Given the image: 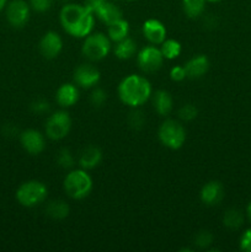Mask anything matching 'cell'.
<instances>
[{
    "label": "cell",
    "mask_w": 251,
    "mask_h": 252,
    "mask_svg": "<svg viewBox=\"0 0 251 252\" xmlns=\"http://www.w3.org/2000/svg\"><path fill=\"white\" fill-rule=\"evenodd\" d=\"M22 148L31 155H38L46 148L44 135L37 129H26L20 134Z\"/></svg>",
    "instance_id": "11"
},
{
    "label": "cell",
    "mask_w": 251,
    "mask_h": 252,
    "mask_svg": "<svg viewBox=\"0 0 251 252\" xmlns=\"http://www.w3.org/2000/svg\"><path fill=\"white\" fill-rule=\"evenodd\" d=\"M153 93L149 80L144 76L130 74L122 79L118 85V96L125 105L137 108L144 105Z\"/></svg>",
    "instance_id": "2"
},
{
    "label": "cell",
    "mask_w": 251,
    "mask_h": 252,
    "mask_svg": "<svg viewBox=\"0 0 251 252\" xmlns=\"http://www.w3.org/2000/svg\"><path fill=\"white\" fill-rule=\"evenodd\" d=\"M93 179L84 169L71 170L64 179L63 187L65 193L73 199H83L93 191Z\"/></svg>",
    "instance_id": "3"
},
{
    "label": "cell",
    "mask_w": 251,
    "mask_h": 252,
    "mask_svg": "<svg viewBox=\"0 0 251 252\" xmlns=\"http://www.w3.org/2000/svg\"><path fill=\"white\" fill-rule=\"evenodd\" d=\"M106 100H107V93L103 89H94L90 95V102L94 107H101L106 102Z\"/></svg>",
    "instance_id": "30"
},
{
    "label": "cell",
    "mask_w": 251,
    "mask_h": 252,
    "mask_svg": "<svg viewBox=\"0 0 251 252\" xmlns=\"http://www.w3.org/2000/svg\"><path fill=\"white\" fill-rule=\"evenodd\" d=\"M103 1H107V0H85V5H88L90 9H93L94 6H96V5Z\"/></svg>",
    "instance_id": "35"
},
{
    "label": "cell",
    "mask_w": 251,
    "mask_h": 252,
    "mask_svg": "<svg viewBox=\"0 0 251 252\" xmlns=\"http://www.w3.org/2000/svg\"><path fill=\"white\" fill-rule=\"evenodd\" d=\"M128 123H129L130 127L135 130H139L144 127V123H145V117L143 115L142 111L137 110L135 108L134 111L129 113V117H128Z\"/></svg>",
    "instance_id": "27"
},
{
    "label": "cell",
    "mask_w": 251,
    "mask_h": 252,
    "mask_svg": "<svg viewBox=\"0 0 251 252\" xmlns=\"http://www.w3.org/2000/svg\"><path fill=\"white\" fill-rule=\"evenodd\" d=\"M69 206L66 202L62 201V199H56V201H51L46 207V213L49 218L54 219V220H63L69 216Z\"/></svg>",
    "instance_id": "22"
},
{
    "label": "cell",
    "mask_w": 251,
    "mask_h": 252,
    "mask_svg": "<svg viewBox=\"0 0 251 252\" xmlns=\"http://www.w3.org/2000/svg\"><path fill=\"white\" fill-rule=\"evenodd\" d=\"M94 11V14L108 26L112 22L117 21V20L122 19V11H121L120 7L117 5H115L111 1H103L97 4L96 6H94L91 9Z\"/></svg>",
    "instance_id": "15"
},
{
    "label": "cell",
    "mask_w": 251,
    "mask_h": 252,
    "mask_svg": "<svg viewBox=\"0 0 251 252\" xmlns=\"http://www.w3.org/2000/svg\"><path fill=\"white\" fill-rule=\"evenodd\" d=\"M240 249L243 251L251 252V228L245 230L240 238Z\"/></svg>",
    "instance_id": "34"
},
{
    "label": "cell",
    "mask_w": 251,
    "mask_h": 252,
    "mask_svg": "<svg viewBox=\"0 0 251 252\" xmlns=\"http://www.w3.org/2000/svg\"><path fill=\"white\" fill-rule=\"evenodd\" d=\"M101 161H102V152L94 145L85 148L79 157V165L81 169L86 170V171L97 167Z\"/></svg>",
    "instance_id": "18"
},
{
    "label": "cell",
    "mask_w": 251,
    "mask_h": 252,
    "mask_svg": "<svg viewBox=\"0 0 251 252\" xmlns=\"http://www.w3.org/2000/svg\"><path fill=\"white\" fill-rule=\"evenodd\" d=\"M59 20L66 33L78 38H85L93 32L95 14L88 5L66 2L62 7Z\"/></svg>",
    "instance_id": "1"
},
{
    "label": "cell",
    "mask_w": 251,
    "mask_h": 252,
    "mask_svg": "<svg viewBox=\"0 0 251 252\" xmlns=\"http://www.w3.org/2000/svg\"><path fill=\"white\" fill-rule=\"evenodd\" d=\"M58 1H62V2H65V4H66V2H68V1H69V0H58Z\"/></svg>",
    "instance_id": "39"
},
{
    "label": "cell",
    "mask_w": 251,
    "mask_h": 252,
    "mask_svg": "<svg viewBox=\"0 0 251 252\" xmlns=\"http://www.w3.org/2000/svg\"><path fill=\"white\" fill-rule=\"evenodd\" d=\"M197 115H198V110L192 103H186V105L181 106V108L179 110V117L186 122L193 121L197 117Z\"/></svg>",
    "instance_id": "28"
},
{
    "label": "cell",
    "mask_w": 251,
    "mask_h": 252,
    "mask_svg": "<svg viewBox=\"0 0 251 252\" xmlns=\"http://www.w3.org/2000/svg\"><path fill=\"white\" fill-rule=\"evenodd\" d=\"M185 69H186L187 78H201V76H203L209 69L208 57L204 56V54H198V56L193 57V58H191L187 62L186 65H185Z\"/></svg>",
    "instance_id": "17"
},
{
    "label": "cell",
    "mask_w": 251,
    "mask_h": 252,
    "mask_svg": "<svg viewBox=\"0 0 251 252\" xmlns=\"http://www.w3.org/2000/svg\"><path fill=\"white\" fill-rule=\"evenodd\" d=\"M71 129V118L66 111L52 113L46 122V135L52 140L64 139Z\"/></svg>",
    "instance_id": "7"
},
{
    "label": "cell",
    "mask_w": 251,
    "mask_h": 252,
    "mask_svg": "<svg viewBox=\"0 0 251 252\" xmlns=\"http://www.w3.org/2000/svg\"><path fill=\"white\" fill-rule=\"evenodd\" d=\"M48 196L47 186L41 181L31 180L24 182L16 191V199L21 206L32 208L43 203Z\"/></svg>",
    "instance_id": "5"
},
{
    "label": "cell",
    "mask_w": 251,
    "mask_h": 252,
    "mask_svg": "<svg viewBox=\"0 0 251 252\" xmlns=\"http://www.w3.org/2000/svg\"><path fill=\"white\" fill-rule=\"evenodd\" d=\"M153 106L160 116H167L174 107L171 94L166 90H157L153 95Z\"/></svg>",
    "instance_id": "19"
},
{
    "label": "cell",
    "mask_w": 251,
    "mask_h": 252,
    "mask_svg": "<svg viewBox=\"0 0 251 252\" xmlns=\"http://www.w3.org/2000/svg\"><path fill=\"white\" fill-rule=\"evenodd\" d=\"M31 7L25 0H12L6 5V20L15 29H21L29 22Z\"/></svg>",
    "instance_id": "9"
},
{
    "label": "cell",
    "mask_w": 251,
    "mask_h": 252,
    "mask_svg": "<svg viewBox=\"0 0 251 252\" xmlns=\"http://www.w3.org/2000/svg\"><path fill=\"white\" fill-rule=\"evenodd\" d=\"M224 197L223 185L219 181H209L202 187L199 192V198L206 206H217Z\"/></svg>",
    "instance_id": "14"
},
{
    "label": "cell",
    "mask_w": 251,
    "mask_h": 252,
    "mask_svg": "<svg viewBox=\"0 0 251 252\" xmlns=\"http://www.w3.org/2000/svg\"><path fill=\"white\" fill-rule=\"evenodd\" d=\"M157 137L164 147L171 150H177L185 144L186 130L184 126L175 120H166L161 123Z\"/></svg>",
    "instance_id": "6"
},
{
    "label": "cell",
    "mask_w": 251,
    "mask_h": 252,
    "mask_svg": "<svg viewBox=\"0 0 251 252\" xmlns=\"http://www.w3.org/2000/svg\"><path fill=\"white\" fill-rule=\"evenodd\" d=\"M143 36L152 44H161L166 39V27L157 19H149L143 24Z\"/></svg>",
    "instance_id": "13"
},
{
    "label": "cell",
    "mask_w": 251,
    "mask_h": 252,
    "mask_svg": "<svg viewBox=\"0 0 251 252\" xmlns=\"http://www.w3.org/2000/svg\"><path fill=\"white\" fill-rule=\"evenodd\" d=\"M39 52L46 59H54L61 54L63 49V41L61 36L54 31H48L43 34L38 44Z\"/></svg>",
    "instance_id": "12"
},
{
    "label": "cell",
    "mask_w": 251,
    "mask_h": 252,
    "mask_svg": "<svg viewBox=\"0 0 251 252\" xmlns=\"http://www.w3.org/2000/svg\"><path fill=\"white\" fill-rule=\"evenodd\" d=\"M7 5V0H0V11H1L2 9H5Z\"/></svg>",
    "instance_id": "36"
},
{
    "label": "cell",
    "mask_w": 251,
    "mask_h": 252,
    "mask_svg": "<svg viewBox=\"0 0 251 252\" xmlns=\"http://www.w3.org/2000/svg\"><path fill=\"white\" fill-rule=\"evenodd\" d=\"M74 84L78 88L91 89L98 84L101 74L97 68L91 64H81L74 70Z\"/></svg>",
    "instance_id": "10"
},
{
    "label": "cell",
    "mask_w": 251,
    "mask_h": 252,
    "mask_svg": "<svg viewBox=\"0 0 251 252\" xmlns=\"http://www.w3.org/2000/svg\"><path fill=\"white\" fill-rule=\"evenodd\" d=\"M111 51V39L102 32H91L84 39L81 53L91 62L106 58Z\"/></svg>",
    "instance_id": "4"
},
{
    "label": "cell",
    "mask_w": 251,
    "mask_h": 252,
    "mask_svg": "<svg viewBox=\"0 0 251 252\" xmlns=\"http://www.w3.org/2000/svg\"><path fill=\"white\" fill-rule=\"evenodd\" d=\"M206 1H209V2H218V1H220V0H206Z\"/></svg>",
    "instance_id": "38"
},
{
    "label": "cell",
    "mask_w": 251,
    "mask_h": 252,
    "mask_svg": "<svg viewBox=\"0 0 251 252\" xmlns=\"http://www.w3.org/2000/svg\"><path fill=\"white\" fill-rule=\"evenodd\" d=\"M31 110L34 113H46L49 111V102L43 100V98H38V100L33 101L31 103Z\"/></svg>",
    "instance_id": "33"
},
{
    "label": "cell",
    "mask_w": 251,
    "mask_h": 252,
    "mask_svg": "<svg viewBox=\"0 0 251 252\" xmlns=\"http://www.w3.org/2000/svg\"><path fill=\"white\" fill-rule=\"evenodd\" d=\"M170 78H171L172 81H176V83L184 81L185 79L187 78V73H186V69H185V66H182V65L172 66L171 70H170Z\"/></svg>",
    "instance_id": "32"
},
{
    "label": "cell",
    "mask_w": 251,
    "mask_h": 252,
    "mask_svg": "<svg viewBox=\"0 0 251 252\" xmlns=\"http://www.w3.org/2000/svg\"><path fill=\"white\" fill-rule=\"evenodd\" d=\"M244 216L239 209L230 208L223 217V224L229 229H238L243 225Z\"/></svg>",
    "instance_id": "25"
},
{
    "label": "cell",
    "mask_w": 251,
    "mask_h": 252,
    "mask_svg": "<svg viewBox=\"0 0 251 252\" xmlns=\"http://www.w3.org/2000/svg\"><path fill=\"white\" fill-rule=\"evenodd\" d=\"M125 1H133V0H125Z\"/></svg>",
    "instance_id": "40"
},
{
    "label": "cell",
    "mask_w": 251,
    "mask_h": 252,
    "mask_svg": "<svg viewBox=\"0 0 251 252\" xmlns=\"http://www.w3.org/2000/svg\"><path fill=\"white\" fill-rule=\"evenodd\" d=\"M204 5L206 0H182V7L184 11L189 19L201 16L204 11Z\"/></svg>",
    "instance_id": "24"
},
{
    "label": "cell",
    "mask_w": 251,
    "mask_h": 252,
    "mask_svg": "<svg viewBox=\"0 0 251 252\" xmlns=\"http://www.w3.org/2000/svg\"><path fill=\"white\" fill-rule=\"evenodd\" d=\"M213 243V235L211 231L202 230L194 236V244L198 246L199 249H208Z\"/></svg>",
    "instance_id": "29"
},
{
    "label": "cell",
    "mask_w": 251,
    "mask_h": 252,
    "mask_svg": "<svg viewBox=\"0 0 251 252\" xmlns=\"http://www.w3.org/2000/svg\"><path fill=\"white\" fill-rule=\"evenodd\" d=\"M56 161H57V165H58L61 169L70 170L74 167V162H75V160H74V157L73 154H71L70 150L66 149V148H63V149L59 150L58 154H57Z\"/></svg>",
    "instance_id": "26"
},
{
    "label": "cell",
    "mask_w": 251,
    "mask_h": 252,
    "mask_svg": "<svg viewBox=\"0 0 251 252\" xmlns=\"http://www.w3.org/2000/svg\"><path fill=\"white\" fill-rule=\"evenodd\" d=\"M56 100L61 107H71L79 100V89L75 84H62L56 93Z\"/></svg>",
    "instance_id": "16"
},
{
    "label": "cell",
    "mask_w": 251,
    "mask_h": 252,
    "mask_svg": "<svg viewBox=\"0 0 251 252\" xmlns=\"http://www.w3.org/2000/svg\"><path fill=\"white\" fill-rule=\"evenodd\" d=\"M128 34H129V24L123 17L117 20V21L112 22L111 25H108L107 36L111 41H122V39L127 38Z\"/></svg>",
    "instance_id": "20"
},
{
    "label": "cell",
    "mask_w": 251,
    "mask_h": 252,
    "mask_svg": "<svg viewBox=\"0 0 251 252\" xmlns=\"http://www.w3.org/2000/svg\"><path fill=\"white\" fill-rule=\"evenodd\" d=\"M246 212H248V217H249V219H250V221H251V202H250V203H249Z\"/></svg>",
    "instance_id": "37"
},
{
    "label": "cell",
    "mask_w": 251,
    "mask_h": 252,
    "mask_svg": "<svg viewBox=\"0 0 251 252\" xmlns=\"http://www.w3.org/2000/svg\"><path fill=\"white\" fill-rule=\"evenodd\" d=\"M160 51H161L164 59L167 61H172V59L177 58L182 52V46L179 41L176 39H165L161 44H160Z\"/></svg>",
    "instance_id": "23"
},
{
    "label": "cell",
    "mask_w": 251,
    "mask_h": 252,
    "mask_svg": "<svg viewBox=\"0 0 251 252\" xmlns=\"http://www.w3.org/2000/svg\"><path fill=\"white\" fill-rule=\"evenodd\" d=\"M137 63L144 73H154L162 66L164 57H162L160 48L152 44V46L144 47L138 52Z\"/></svg>",
    "instance_id": "8"
},
{
    "label": "cell",
    "mask_w": 251,
    "mask_h": 252,
    "mask_svg": "<svg viewBox=\"0 0 251 252\" xmlns=\"http://www.w3.org/2000/svg\"><path fill=\"white\" fill-rule=\"evenodd\" d=\"M113 52H115V56L118 59L127 61V59H130L137 53V43L132 38L127 37V38L122 39V41L116 42Z\"/></svg>",
    "instance_id": "21"
},
{
    "label": "cell",
    "mask_w": 251,
    "mask_h": 252,
    "mask_svg": "<svg viewBox=\"0 0 251 252\" xmlns=\"http://www.w3.org/2000/svg\"><path fill=\"white\" fill-rule=\"evenodd\" d=\"M30 7L36 12H46L52 7V0H30Z\"/></svg>",
    "instance_id": "31"
}]
</instances>
